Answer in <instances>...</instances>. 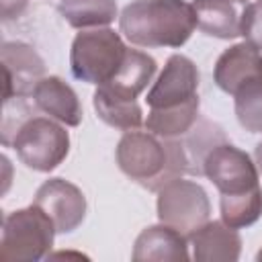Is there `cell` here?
<instances>
[{"instance_id": "cell-1", "label": "cell", "mask_w": 262, "mask_h": 262, "mask_svg": "<svg viewBox=\"0 0 262 262\" xmlns=\"http://www.w3.org/2000/svg\"><path fill=\"white\" fill-rule=\"evenodd\" d=\"M143 127L164 139H180L199 123V70L182 53L168 57L145 96Z\"/></svg>"}, {"instance_id": "cell-2", "label": "cell", "mask_w": 262, "mask_h": 262, "mask_svg": "<svg viewBox=\"0 0 262 262\" xmlns=\"http://www.w3.org/2000/svg\"><path fill=\"white\" fill-rule=\"evenodd\" d=\"M203 176L219 190L221 219L235 229L262 217V186L256 162L233 143L219 141L203 158Z\"/></svg>"}, {"instance_id": "cell-3", "label": "cell", "mask_w": 262, "mask_h": 262, "mask_svg": "<svg viewBox=\"0 0 262 262\" xmlns=\"http://www.w3.org/2000/svg\"><path fill=\"white\" fill-rule=\"evenodd\" d=\"M119 170L145 190L158 192L166 182L190 174L188 154L180 139H164L151 131H125L117 143Z\"/></svg>"}, {"instance_id": "cell-4", "label": "cell", "mask_w": 262, "mask_h": 262, "mask_svg": "<svg viewBox=\"0 0 262 262\" xmlns=\"http://www.w3.org/2000/svg\"><path fill=\"white\" fill-rule=\"evenodd\" d=\"M196 29L186 0H131L119 14V33L135 47H182Z\"/></svg>"}, {"instance_id": "cell-5", "label": "cell", "mask_w": 262, "mask_h": 262, "mask_svg": "<svg viewBox=\"0 0 262 262\" xmlns=\"http://www.w3.org/2000/svg\"><path fill=\"white\" fill-rule=\"evenodd\" d=\"M127 49L123 35L111 27L84 29L70 47L72 76L86 84H104L123 66Z\"/></svg>"}, {"instance_id": "cell-6", "label": "cell", "mask_w": 262, "mask_h": 262, "mask_svg": "<svg viewBox=\"0 0 262 262\" xmlns=\"http://www.w3.org/2000/svg\"><path fill=\"white\" fill-rule=\"evenodd\" d=\"M51 217L39 207L29 205L4 217L0 237V258L6 262H35L49 256L55 237Z\"/></svg>"}, {"instance_id": "cell-7", "label": "cell", "mask_w": 262, "mask_h": 262, "mask_svg": "<svg viewBox=\"0 0 262 262\" xmlns=\"http://www.w3.org/2000/svg\"><path fill=\"white\" fill-rule=\"evenodd\" d=\"M10 145L29 170L51 172L70 154V133L51 117H29L14 129Z\"/></svg>"}, {"instance_id": "cell-8", "label": "cell", "mask_w": 262, "mask_h": 262, "mask_svg": "<svg viewBox=\"0 0 262 262\" xmlns=\"http://www.w3.org/2000/svg\"><path fill=\"white\" fill-rule=\"evenodd\" d=\"M156 211L162 223L178 229L188 237L209 221L211 201L199 182L178 176L158 190Z\"/></svg>"}, {"instance_id": "cell-9", "label": "cell", "mask_w": 262, "mask_h": 262, "mask_svg": "<svg viewBox=\"0 0 262 262\" xmlns=\"http://www.w3.org/2000/svg\"><path fill=\"white\" fill-rule=\"evenodd\" d=\"M4 70V102L27 98L45 76V61L25 41H4L0 49Z\"/></svg>"}, {"instance_id": "cell-10", "label": "cell", "mask_w": 262, "mask_h": 262, "mask_svg": "<svg viewBox=\"0 0 262 262\" xmlns=\"http://www.w3.org/2000/svg\"><path fill=\"white\" fill-rule=\"evenodd\" d=\"M35 205H39L53 221L57 233H72L86 219L84 192L66 178H49L35 192Z\"/></svg>"}, {"instance_id": "cell-11", "label": "cell", "mask_w": 262, "mask_h": 262, "mask_svg": "<svg viewBox=\"0 0 262 262\" xmlns=\"http://www.w3.org/2000/svg\"><path fill=\"white\" fill-rule=\"evenodd\" d=\"M262 76V51L242 41L227 47L215 61L213 80L225 94H235L246 82Z\"/></svg>"}, {"instance_id": "cell-12", "label": "cell", "mask_w": 262, "mask_h": 262, "mask_svg": "<svg viewBox=\"0 0 262 262\" xmlns=\"http://www.w3.org/2000/svg\"><path fill=\"white\" fill-rule=\"evenodd\" d=\"M192 260L196 262H235L242 254V235L223 219H209L203 227L188 235Z\"/></svg>"}, {"instance_id": "cell-13", "label": "cell", "mask_w": 262, "mask_h": 262, "mask_svg": "<svg viewBox=\"0 0 262 262\" xmlns=\"http://www.w3.org/2000/svg\"><path fill=\"white\" fill-rule=\"evenodd\" d=\"M31 96H33L35 106L43 115L59 121L61 125L78 127L82 123L84 113H82L80 98L76 90L59 76H43L37 82Z\"/></svg>"}, {"instance_id": "cell-14", "label": "cell", "mask_w": 262, "mask_h": 262, "mask_svg": "<svg viewBox=\"0 0 262 262\" xmlns=\"http://www.w3.org/2000/svg\"><path fill=\"white\" fill-rule=\"evenodd\" d=\"M131 258L135 262H180V260H188V237L184 233H180L178 229L166 225V223H158V225H149L145 229H141V233L137 235L135 244H133V252Z\"/></svg>"}, {"instance_id": "cell-15", "label": "cell", "mask_w": 262, "mask_h": 262, "mask_svg": "<svg viewBox=\"0 0 262 262\" xmlns=\"http://www.w3.org/2000/svg\"><path fill=\"white\" fill-rule=\"evenodd\" d=\"M250 0H192L196 29L215 39H235L242 35V23Z\"/></svg>"}, {"instance_id": "cell-16", "label": "cell", "mask_w": 262, "mask_h": 262, "mask_svg": "<svg viewBox=\"0 0 262 262\" xmlns=\"http://www.w3.org/2000/svg\"><path fill=\"white\" fill-rule=\"evenodd\" d=\"M158 72V63L151 55L139 49H127L125 61L119 68V72L106 80L104 84H98L106 92L125 98V100H137V96L147 88V84L154 80Z\"/></svg>"}, {"instance_id": "cell-17", "label": "cell", "mask_w": 262, "mask_h": 262, "mask_svg": "<svg viewBox=\"0 0 262 262\" xmlns=\"http://www.w3.org/2000/svg\"><path fill=\"white\" fill-rule=\"evenodd\" d=\"M57 12L78 31L108 27L115 18H119L117 0H59Z\"/></svg>"}, {"instance_id": "cell-18", "label": "cell", "mask_w": 262, "mask_h": 262, "mask_svg": "<svg viewBox=\"0 0 262 262\" xmlns=\"http://www.w3.org/2000/svg\"><path fill=\"white\" fill-rule=\"evenodd\" d=\"M92 104H94V111L102 123H106L108 127H115L123 133L133 131V129H141V125L145 121L143 108L139 106L137 100L119 98L100 86H96V90H94Z\"/></svg>"}, {"instance_id": "cell-19", "label": "cell", "mask_w": 262, "mask_h": 262, "mask_svg": "<svg viewBox=\"0 0 262 262\" xmlns=\"http://www.w3.org/2000/svg\"><path fill=\"white\" fill-rule=\"evenodd\" d=\"M237 123L250 133H262V76L246 82L233 94Z\"/></svg>"}, {"instance_id": "cell-20", "label": "cell", "mask_w": 262, "mask_h": 262, "mask_svg": "<svg viewBox=\"0 0 262 262\" xmlns=\"http://www.w3.org/2000/svg\"><path fill=\"white\" fill-rule=\"evenodd\" d=\"M242 35L248 43L262 51V0H254L248 4L242 23Z\"/></svg>"}, {"instance_id": "cell-21", "label": "cell", "mask_w": 262, "mask_h": 262, "mask_svg": "<svg viewBox=\"0 0 262 262\" xmlns=\"http://www.w3.org/2000/svg\"><path fill=\"white\" fill-rule=\"evenodd\" d=\"M29 6V0H0V14H2V20L8 23V20H14L18 18Z\"/></svg>"}, {"instance_id": "cell-22", "label": "cell", "mask_w": 262, "mask_h": 262, "mask_svg": "<svg viewBox=\"0 0 262 262\" xmlns=\"http://www.w3.org/2000/svg\"><path fill=\"white\" fill-rule=\"evenodd\" d=\"M254 162L258 166V172L262 174V141H258L256 147H254Z\"/></svg>"}, {"instance_id": "cell-23", "label": "cell", "mask_w": 262, "mask_h": 262, "mask_svg": "<svg viewBox=\"0 0 262 262\" xmlns=\"http://www.w3.org/2000/svg\"><path fill=\"white\" fill-rule=\"evenodd\" d=\"M256 260H260V262H262V248L258 250V254H256Z\"/></svg>"}]
</instances>
